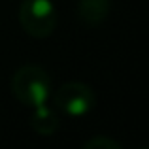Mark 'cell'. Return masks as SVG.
<instances>
[{
    "mask_svg": "<svg viewBox=\"0 0 149 149\" xmlns=\"http://www.w3.org/2000/svg\"><path fill=\"white\" fill-rule=\"evenodd\" d=\"M53 104L58 113L66 117H83L95 108V91L83 81H66L55 91Z\"/></svg>",
    "mask_w": 149,
    "mask_h": 149,
    "instance_id": "3957f363",
    "label": "cell"
},
{
    "mask_svg": "<svg viewBox=\"0 0 149 149\" xmlns=\"http://www.w3.org/2000/svg\"><path fill=\"white\" fill-rule=\"evenodd\" d=\"M11 95L23 106L36 108L47 104L51 95V79L49 74L38 64H25L11 77Z\"/></svg>",
    "mask_w": 149,
    "mask_h": 149,
    "instance_id": "6da1fadb",
    "label": "cell"
},
{
    "mask_svg": "<svg viewBox=\"0 0 149 149\" xmlns=\"http://www.w3.org/2000/svg\"><path fill=\"white\" fill-rule=\"evenodd\" d=\"M111 11V0H77V17L91 26H98Z\"/></svg>",
    "mask_w": 149,
    "mask_h": 149,
    "instance_id": "5b68a950",
    "label": "cell"
},
{
    "mask_svg": "<svg viewBox=\"0 0 149 149\" xmlns=\"http://www.w3.org/2000/svg\"><path fill=\"white\" fill-rule=\"evenodd\" d=\"M32 115H30L29 123L30 128H32L36 134L40 136H53L55 132L61 128V117H58V111L55 109V106L51 108L47 104H42L32 108Z\"/></svg>",
    "mask_w": 149,
    "mask_h": 149,
    "instance_id": "277c9868",
    "label": "cell"
},
{
    "mask_svg": "<svg viewBox=\"0 0 149 149\" xmlns=\"http://www.w3.org/2000/svg\"><path fill=\"white\" fill-rule=\"evenodd\" d=\"M19 23L29 36L47 38L57 29V8L51 0H23L19 8Z\"/></svg>",
    "mask_w": 149,
    "mask_h": 149,
    "instance_id": "7a4b0ae2",
    "label": "cell"
},
{
    "mask_svg": "<svg viewBox=\"0 0 149 149\" xmlns=\"http://www.w3.org/2000/svg\"><path fill=\"white\" fill-rule=\"evenodd\" d=\"M83 149H121V143L109 136H95L83 143Z\"/></svg>",
    "mask_w": 149,
    "mask_h": 149,
    "instance_id": "8992f818",
    "label": "cell"
}]
</instances>
